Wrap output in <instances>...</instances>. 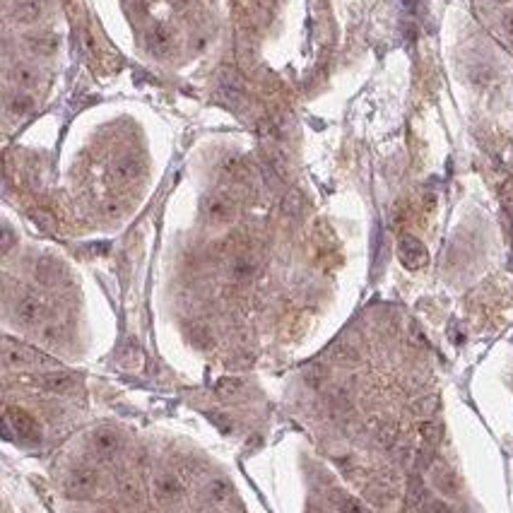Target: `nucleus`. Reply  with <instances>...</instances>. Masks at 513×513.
<instances>
[{
  "label": "nucleus",
  "mask_w": 513,
  "mask_h": 513,
  "mask_svg": "<svg viewBox=\"0 0 513 513\" xmlns=\"http://www.w3.org/2000/svg\"><path fill=\"white\" fill-rule=\"evenodd\" d=\"M3 427H5L8 439L12 436H20V439H34L39 434V427H36V420L22 407H12L8 405L5 407V420H3Z\"/></svg>",
  "instance_id": "f257e3e1"
},
{
  "label": "nucleus",
  "mask_w": 513,
  "mask_h": 513,
  "mask_svg": "<svg viewBox=\"0 0 513 513\" xmlns=\"http://www.w3.org/2000/svg\"><path fill=\"white\" fill-rule=\"evenodd\" d=\"M3 357H5V364L10 366V369H15V366L46 364V361H49V357L46 355H41V352L22 345V342L12 340V337H5V340H3Z\"/></svg>",
  "instance_id": "f03ea898"
},
{
  "label": "nucleus",
  "mask_w": 513,
  "mask_h": 513,
  "mask_svg": "<svg viewBox=\"0 0 513 513\" xmlns=\"http://www.w3.org/2000/svg\"><path fill=\"white\" fill-rule=\"evenodd\" d=\"M89 449L97 455L99 460H111L121 451V436L119 431L109 429V427H102L89 436Z\"/></svg>",
  "instance_id": "7ed1b4c3"
},
{
  "label": "nucleus",
  "mask_w": 513,
  "mask_h": 513,
  "mask_svg": "<svg viewBox=\"0 0 513 513\" xmlns=\"http://www.w3.org/2000/svg\"><path fill=\"white\" fill-rule=\"evenodd\" d=\"M202 213H205V219L213 224H229L237 215V208H234V200L224 193H217V195L208 198L205 205H202Z\"/></svg>",
  "instance_id": "20e7f679"
},
{
  "label": "nucleus",
  "mask_w": 513,
  "mask_h": 513,
  "mask_svg": "<svg viewBox=\"0 0 513 513\" xmlns=\"http://www.w3.org/2000/svg\"><path fill=\"white\" fill-rule=\"evenodd\" d=\"M99 475L92 468H75L73 473L65 477V489L70 497H89L97 489Z\"/></svg>",
  "instance_id": "39448f33"
},
{
  "label": "nucleus",
  "mask_w": 513,
  "mask_h": 513,
  "mask_svg": "<svg viewBox=\"0 0 513 513\" xmlns=\"http://www.w3.org/2000/svg\"><path fill=\"white\" fill-rule=\"evenodd\" d=\"M12 313H15L22 323L32 326V323L44 321L49 311H46V306L41 299H36V296H32V294H25V296H17V299L12 301Z\"/></svg>",
  "instance_id": "423d86ee"
},
{
  "label": "nucleus",
  "mask_w": 513,
  "mask_h": 513,
  "mask_svg": "<svg viewBox=\"0 0 513 513\" xmlns=\"http://www.w3.org/2000/svg\"><path fill=\"white\" fill-rule=\"evenodd\" d=\"M154 494L164 503H176L183 497V482L174 473H159L154 477Z\"/></svg>",
  "instance_id": "0eeeda50"
},
{
  "label": "nucleus",
  "mask_w": 513,
  "mask_h": 513,
  "mask_svg": "<svg viewBox=\"0 0 513 513\" xmlns=\"http://www.w3.org/2000/svg\"><path fill=\"white\" fill-rule=\"evenodd\" d=\"M400 261H403L409 270H417V267L427 265L429 256H427V248L422 246L415 237H403V241H400Z\"/></svg>",
  "instance_id": "6e6552de"
},
{
  "label": "nucleus",
  "mask_w": 513,
  "mask_h": 513,
  "mask_svg": "<svg viewBox=\"0 0 513 513\" xmlns=\"http://www.w3.org/2000/svg\"><path fill=\"white\" fill-rule=\"evenodd\" d=\"M205 492H208L205 497L210 499V503H213V506H219V508L229 506V501H232V497H234V489L229 487V482H224V479H213Z\"/></svg>",
  "instance_id": "1a4fd4ad"
},
{
  "label": "nucleus",
  "mask_w": 513,
  "mask_h": 513,
  "mask_svg": "<svg viewBox=\"0 0 513 513\" xmlns=\"http://www.w3.org/2000/svg\"><path fill=\"white\" fill-rule=\"evenodd\" d=\"M41 3L39 0H17L15 5V20L17 22H25V25H29V22H36L41 17Z\"/></svg>",
  "instance_id": "9d476101"
},
{
  "label": "nucleus",
  "mask_w": 513,
  "mask_h": 513,
  "mask_svg": "<svg viewBox=\"0 0 513 513\" xmlns=\"http://www.w3.org/2000/svg\"><path fill=\"white\" fill-rule=\"evenodd\" d=\"M41 383H44L49 390H53V393H65V390L73 388L75 376L73 374H65V371H53V374H46Z\"/></svg>",
  "instance_id": "9b49d317"
},
{
  "label": "nucleus",
  "mask_w": 513,
  "mask_h": 513,
  "mask_svg": "<svg viewBox=\"0 0 513 513\" xmlns=\"http://www.w3.org/2000/svg\"><path fill=\"white\" fill-rule=\"evenodd\" d=\"M32 109H34V99H32L29 94L17 92L8 99V114L10 116H25V114H29Z\"/></svg>",
  "instance_id": "f8f14e48"
},
{
  "label": "nucleus",
  "mask_w": 513,
  "mask_h": 513,
  "mask_svg": "<svg viewBox=\"0 0 513 513\" xmlns=\"http://www.w3.org/2000/svg\"><path fill=\"white\" fill-rule=\"evenodd\" d=\"M140 174V167L135 159H121L119 164L114 167V176L119 178L121 183H130L135 181V176Z\"/></svg>",
  "instance_id": "ddd939ff"
},
{
  "label": "nucleus",
  "mask_w": 513,
  "mask_h": 513,
  "mask_svg": "<svg viewBox=\"0 0 513 513\" xmlns=\"http://www.w3.org/2000/svg\"><path fill=\"white\" fill-rule=\"evenodd\" d=\"M60 275V265L58 263H51V261H41L36 265V277H39L44 285H56Z\"/></svg>",
  "instance_id": "4468645a"
},
{
  "label": "nucleus",
  "mask_w": 513,
  "mask_h": 513,
  "mask_svg": "<svg viewBox=\"0 0 513 513\" xmlns=\"http://www.w3.org/2000/svg\"><path fill=\"white\" fill-rule=\"evenodd\" d=\"M147 44H150V49H152L154 53H167L171 39H169V34L164 29H154L152 34L147 36Z\"/></svg>",
  "instance_id": "2eb2a0df"
},
{
  "label": "nucleus",
  "mask_w": 513,
  "mask_h": 513,
  "mask_svg": "<svg viewBox=\"0 0 513 513\" xmlns=\"http://www.w3.org/2000/svg\"><path fill=\"white\" fill-rule=\"evenodd\" d=\"M116 487H119V492L123 494V497H128V499H138L140 497L138 479H135L133 475H121L119 482H116Z\"/></svg>",
  "instance_id": "dca6fc26"
},
{
  "label": "nucleus",
  "mask_w": 513,
  "mask_h": 513,
  "mask_svg": "<svg viewBox=\"0 0 513 513\" xmlns=\"http://www.w3.org/2000/svg\"><path fill=\"white\" fill-rule=\"evenodd\" d=\"M32 46L36 49V53H44V56H51L56 49H58V41L53 39V36H39V39L32 41Z\"/></svg>",
  "instance_id": "f3484780"
},
{
  "label": "nucleus",
  "mask_w": 513,
  "mask_h": 513,
  "mask_svg": "<svg viewBox=\"0 0 513 513\" xmlns=\"http://www.w3.org/2000/svg\"><path fill=\"white\" fill-rule=\"evenodd\" d=\"M15 80L20 87H32L36 82V73L32 68H17L15 70Z\"/></svg>",
  "instance_id": "a211bd4d"
},
{
  "label": "nucleus",
  "mask_w": 513,
  "mask_h": 513,
  "mask_svg": "<svg viewBox=\"0 0 513 513\" xmlns=\"http://www.w3.org/2000/svg\"><path fill=\"white\" fill-rule=\"evenodd\" d=\"M285 213H291V215H299V213H301V200H299V195H287V198H285Z\"/></svg>",
  "instance_id": "6ab92c4d"
},
{
  "label": "nucleus",
  "mask_w": 513,
  "mask_h": 513,
  "mask_svg": "<svg viewBox=\"0 0 513 513\" xmlns=\"http://www.w3.org/2000/svg\"><path fill=\"white\" fill-rule=\"evenodd\" d=\"M217 390H219V393H224V395H232V393H237V390H239V381L237 379H224L222 381V383H219L217 385Z\"/></svg>",
  "instance_id": "aec40b11"
},
{
  "label": "nucleus",
  "mask_w": 513,
  "mask_h": 513,
  "mask_svg": "<svg viewBox=\"0 0 513 513\" xmlns=\"http://www.w3.org/2000/svg\"><path fill=\"white\" fill-rule=\"evenodd\" d=\"M15 246V237H12V232H10V227H3V251L5 253H10V248Z\"/></svg>",
  "instance_id": "412c9836"
},
{
  "label": "nucleus",
  "mask_w": 513,
  "mask_h": 513,
  "mask_svg": "<svg viewBox=\"0 0 513 513\" xmlns=\"http://www.w3.org/2000/svg\"><path fill=\"white\" fill-rule=\"evenodd\" d=\"M503 200L508 208H513V183H506V188H503Z\"/></svg>",
  "instance_id": "4be33fe9"
}]
</instances>
